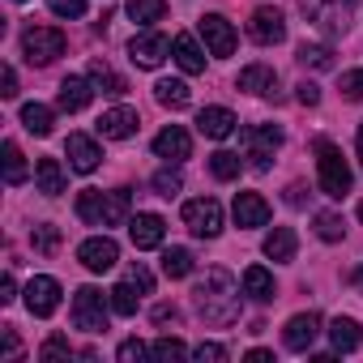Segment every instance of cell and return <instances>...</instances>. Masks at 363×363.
I'll return each instance as SVG.
<instances>
[{
    "label": "cell",
    "instance_id": "cell-42",
    "mask_svg": "<svg viewBox=\"0 0 363 363\" xmlns=\"http://www.w3.org/2000/svg\"><path fill=\"white\" fill-rule=\"evenodd\" d=\"M342 94H346L350 103H359V99H363V69H350V73H342Z\"/></svg>",
    "mask_w": 363,
    "mask_h": 363
},
{
    "label": "cell",
    "instance_id": "cell-25",
    "mask_svg": "<svg viewBox=\"0 0 363 363\" xmlns=\"http://www.w3.org/2000/svg\"><path fill=\"white\" fill-rule=\"evenodd\" d=\"M35 179H39V193L43 197H60L65 193V167L56 158H39L35 162Z\"/></svg>",
    "mask_w": 363,
    "mask_h": 363
},
{
    "label": "cell",
    "instance_id": "cell-38",
    "mask_svg": "<svg viewBox=\"0 0 363 363\" xmlns=\"http://www.w3.org/2000/svg\"><path fill=\"white\" fill-rule=\"evenodd\" d=\"M316 235H320L325 244H337V240L346 235V223H342L337 214H316Z\"/></svg>",
    "mask_w": 363,
    "mask_h": 363
},
{
    "label": "cell",
    "instance_id": "cell-5",
    "mask_svg": "<svg viewBox=\"0 0 363 363\" xmlns=\"http://www.w3.org/2000/svg\"><path fill=\"white\" fill-rule=\"evenodd\" d=\"M184 227H189L197 240H218V235H223V206H218L214 197L184 201Z\"/></svg>",
    "mask_w": 363,
    "mask_h": 363
},
{
    "label": "cell",
    "instance_id": "cell-23",
    "mask_svg": "<svg viewBox=\"0 0 363 363\" xmlns=\"http://www.w3.org/2000/svg\"><path fill=\"white\" fill-rule=\"evenodd\" d=\"M329 342H333V350H337V354H350V350H359L363 329H359L350 316H333V320H329Z\"/></svg>",
    "mask_w": 363,
    "mask_h": 363
},
{
    "label": "cell",
    "instance_id": "cell-46",
    "mask_svg": "<svg viewBox=\"0 0 363 363\" xmlns=\"http://www.w3.org/2000/svg\"><path fill=\"white\" fill-rule=\"evenodd\" d=\"M0 94H5V99H18V73L5 65V69H0Z\"/></svg>",
    "mask_w": 363,
    "mask_h": 363
},
{
    "label": "cell",
    "instance_id": "cell-41",
    "mask_svg": "<svg viewBox=\"0 0 363 363\" xmlns=\"http://www.w3.org/2000/svg\"><path fill=\"white\" fill-rule=\"evenodd\" d=\"M124 282H133L141 295H150V291H154V274H150L145 265H128V269H124Z\"/></svg>",
    "mask_w": 363,
    "mask_h": 363
},
{
    "label": "cell",
    "instance_id": "cell-12",
    "mask_svg": "<svg viewBox=\"0 0 363 363\" xmlns=\"http://www.w3.org/2000/svg\"><path fill=\"white\" fill-rule=\"evenodd\" d=\"M316 333H320V316H316V312H299V316H291V320H286L282 342H286V350L308 354V350H312V342H316Z\"/></svg>",
    "mask_w": 363,
    "mask_h": 363
},
{
    "label": "cell",
    "instance_id": "cell-30",
    "mask_svg": "<svg viewBox=\"0 0 363 363\" xmlns=\"http://www.w3.org/2000/svg\"><path fill=\"white\" fill-rule=\"evenodd\" d=\"M52 107H43V103H26L22 107V124H26V133H35V137H48L52 133Z\"/></svg>",
    "mask_w": 363,
    "mask_h": 363
},
{
    "label": "cell",
    "instance_id": "cell-54",
    "mask_svg": "<svg viewBox=\"0 0 363 363\" xmlns=\"http://www.w3.org/2000/svg\"><path fill=\"white\" fill-rule=\"evenodd\" d=\"M354 145H359V162H363V124H359V137H354Z\"/></svg>",
    "mask_w": 363,
    "mask_h": 363
},
{
    "label": "cell",
    "instance_id": "cell-34",
    "mask_svg": "<svg viewBox=\"0 0 363 363\" xmlns=\"http://www.w3.org/2000/svg\"><path fill=\"white\" fill-rule=\"evenodd\" d=\"M5 184H9V189L26 184V158H22V150H18L13 141H5Z\"/></svg>",
    "mask_w": 363,
    "mask_h": 363
},
{
    "label": "cell",
    "instance_id": "cell-55",
    "mask_svg": "<svg viewBox=\"0 0 363 363\" xmlns=\"http://www.w3.org/2000/svg\"><path fill=\"white\" fill-rule=\"evenodd\" d=\"M359 223H363V201H359Z\"/></svg>",
    "mask_w": 363,
    "mask_h": 363
},
{
    "label": "cell",
    "instance_id": "cell-20",
    "mask_svg": "<svg viewBox=\"0 0 363 363\" xmlns=\"http://www.w3.org/2000/svg\"><path fill=\"white\" fill-rule=\"evenodd\" d=\"M90 99H94V82H86V77H65L60 82V111H86L90 107Z\"/></svg>",
    "mask_w": 363,
    "mask_h": 363
},
{
    "label": "cell",
    "instance_id": "cell-47",
    "mask_svg": "<svg viewBox=\"0 0 363 363\" xmlns=\"http://www.w3.org/2000/svg\"><path fill=\"white\" fill-rule=\"evenodd\" d=\"M299 103L303 107H316L320 103V86L316 82H299Z\"/></svg>",
    "mask_w": 363,
    "mask_h": 363
},
{
    "label": "cell",
    "instance_id": "cell-17",
    "mask_svg": "<svg viewBox=\"0 0 363 363\" xmlns=\"http://www.w3.org/2000/svg\"><path fill=\"white\" fill-rule=\"evenodd\" d=\"M162 235H167V223L158 218V214H137V218H128V240H133V248H162Z\"/></svg>",
    "mask_w": 363,
    "mask_h": 363
},
{
    "label": "cell",
    "instance_id": "cell-28",
    "mask_svg": "<svg viewBox=\"0 0 363 363\" xmlns=\"http://www.w3.org/2000/svg\"><path fill=\"white\" fill-rule=\"evenodd\" d=\"M295 248H299V240H295L291 227H274L265 235V257L269 261H295Z\"/></svg>",
    "mask_w": 363,
    "mask_h": 363
},
{
    "label": "cell",
    "instance_id": "cell-50",
    "mask_svg": "<svg viewBox=\"0 0 363 363\" xmlns=\"http://www.w3.org/2000/svg\"><path fill=\"white\" fill-rule=\"evenodd\" d=\"M303 201H308V189H303V184H291V189H286V206H295V210H299Z\"/></svg>",
    "mask_w": 363,
    "mask_h": 363
},
{
    "label": "cell",
    "instance_id": "cell-44",
    "mask_svg": "<svg viewBox=\"0 0 363 363\" xmlns=\"http://www.w3.org/2000/svg\"><path fill=\"white\" fill-rule=\"evenodd\" d=\"M116 359H120V363H137V359H145V342H137V337H128V342H120V350H116Z\"/></svg>",
    "mask_w": 363,
    "mask_h": 363
},
{
    "label": "cell",
    "instance_id": "cell-26",
    "mask_svg": "<svg viewBox=\"0 0 363 363\" xmlns=\"http://www.w3.org/2000/svg\"><path fill=\"white\" fill-rule=\"evenodd\" d=\"M244 295L257 299V303H269L274 299V274L265 265H248L244 269Z\"/></svg>",
    "mask_w": 363,
    "mask_h": 363
},
{
    "label": "cell",
    "instance_id": "cell-35",
    "mask_svg": "<svg viewBox=\"0 0 363 363\" xmlns=\"http://www.w3.org/2000/svg\"><path fill=\"white\" fill-rule=\"evenodd\" d=\"M210 175H214V179H235V175H240V154L214 150V154H210Z\"/></svg>",
    "mask_w": 363,
    "mask_h": 363
},
{
    "label": "cell",
    "instance_id": "cell-6",
    "mask_svg": "<svg viewBox=\"0 0 363 363\" xmlns=\"http://www.w3.org/2000/svg\"><path fill=\"white\" fill-rule=\"evenodd\" d=\"M22 52L30 65H52L56 56H65V35L56 26H30L22 35Z\"/></svg>",
    "mask_w": 363,
    "mask_h": 363
},
{
    "label": "cell",
    "instance_id": "cell-21",
    "mask_svg": "<svg viewBox=\"0 0 363 363\" xmlns=\"http://www.w3.org/2000/svg\"><path fill=\"white\" fill-rule=\"evenodd\" d=\"M244 94H257V99H265V94H274L278 90V73L269 69V65H248L244 73H240V82H235Z\"/></svg>",
    "mask_w": 363,
    "mask_h": 363
},
{
    "label": "cell",
    "instance_id": "cell-4",
    "mask_svg": "<svg viewBox=\"0 0 363 363\" xmlns=\"http://www.w3.org/2000/svg\"><path fill=\"white\" fill-rule=\"evenodd\" d=\"M73 325L86 333H107L111 325V295H103L99 286H82L73 295Z\"/></svg>",
    "mask_w": 363,
    "mask_h": 363
},
{
    "label": "cell",
    "instance_id": "cell-8",
    "mask_svg": "<svg viewBox=\"0 0 363 363\" xmlns=\"http://www.w3.org/2000/svg\"><path fill=\"white\" fill-rule=\"evenodd\" d=\"M77 261H82L90 274H107V269H116L120 248H116V240H111V235H90V240H82Z\"/></svg>",
    "mask_w": 363,
    "mask_h": 363
},
{
    "label": "cell",
    "instance_id": "cell-49",
    "mask_svg": "<svg viewBox=\"0 0 363 363\" xmlns=\"http://www.w3.org/2000/svg\"><path fill=\"white\" fill-rule=\"evenodd\" d=\"M154 320H158V325H175V320H179V308H175V303H158V308H154Z\"/></svg>",
    "mask_w": 363,
    "mask_h": 363
},
{
    "label": "cell",
    "instance_id": "cell-40",
    "mask_svg": "<svg viewBox=\"0 0 363 363\" xmlns=\"http://www.w3.org/2000/svg\"><path fill=\"white\" fill-rule=\"evenodd\" d=\"M39 359H43V363H56V359H73V346H69L65 337H48V342L39 346Z\"/></svg>",
    "mask_w": 363,
    "mask_h": 363
},
{
    "label": "cell",
    "instance_id": "cell-43",
    "mask_svg": "<svg viewBox=\"0 0 363 363\" xmlns=\"http://www.w3.org/2000/svg\"><path fill=\"white\" fill-rule=\"evenodd\" d=\"M56 18H82L86 13V0H48Z\"/></svg>",
    "mask_w": 363,
    "mask_h": 363
},
{
    "label": "cell",
    "instance_id": "cell-39",
    "mask_svg": "<svg viewBox=\"0 0 363 363\" xmlns=\"http://www.w3.org/2000/svg\"><path fill=\"white\" fill-rule=\"evenodd\" d=\"M30 244H35V252H43V257H52V252L60 248V231H56L52 223H43V227H35V235H30Z\"/></svg>",
    "mask_w": 363,
    "mask_h": 363
},
{
    "label": "cell",
    "instance_id": "cell-22",
    "mask_svg": "<svg viewBox=\"0 0 363 363\" xmlns=\"http://www.w3.org/2000/svg\"><path fill=\"white\" fill-rule=\"evenodd\" d=\"M171 56H175V65L184 73H206V52L197 48L193 35H175L171 39Z\"/></svg>",
    "mask_w": 363,
    "mask_h": 363
},
{
    "label": "cell",
    "instance_id": "cell-32",
    "mask_svg": "<svg viewBox=\"0 0 363 363\" xmlns=\"http://www.w3.org/2000/svg\"><path fill=\"white\" fill-rule=\"evenodd\" d=\"M295 60L303 65V69H333V52L325 48V43H299V52H295Z\"/></svg>",
    "mask_w": 363,
    "mask_h": 363
},
{
    "label": "cell",
    "instance_id": "cell-52",
    "mask_svg": "<svg viewBox=\"0 0 363 363\" xmlns=\"http://www.w3.org/2000/svg\"><path fill=\"white\" fill-rule=\"evenodd\" d=\"M248 359H252V363H269L274 354H269V350H248Z\"/></svg>",
    "mask_w": 363,
    "mask_h": 363
},
{
    "label": "cell",
    "instance_id": "cell-36",
    "mask_svg": "<svg viewBox=\"0 0 363 363\" xmlns=\"http://www.w3.org/2000/svg\"><path fill=\"white\" fill-rule=\"evenodd\" d=\"M150 184H154L158 197H179V189H184V175H179L175 167H162V171L150 179Z\"/></svg>",
    "mask_w": 363,
    "mask_h": 363
},
{
    "label": "cell",
    "instance_id": "cell-11",
    "mask_svg": "<svg viewBox=\"0 0 363 363\" xmlns=\"http://www.w3.org/2000/svg\"><path fill=\"white\" fill-rule=\"evenodd\" d=\"M197 30H201L206 48H210V56H231L235 52V30H231V22L223 13H206L197 22Z\"/></svg>",
    "mask_w": 363,
    "mask_h": 363
},
{
    "label": "cell",
    "instance_id": "cell-24",
    "mask_svg": "<svg viewBox=\"0 0 363 363\" xmlns=\"http://www.w3.org/2000/svg\"><path fill=\"white\" fill-rule=\"evenodd\" d=\"M154 99H158L162 107H171V111H184V107L193 103V90H189V82H179V77H162V82L154 86Z\"/></svg>",
    "mask_w": 363,
    "mask_h": 363
},
{
    "label": "cell",
    "instance_id": "cell-15",
    "mask_svg": "<svg viewBox=\"0 0 363 363\" xmlns=\"http://www.w3.org/2000/svg\"><path fill=\"white\" fill-rule=\"evenodd\" d=\"M154 154H158V158H167V162H184V158L193 154V137H189V128L167 124V128L154 137Z\"/></svg>",
    "mask_w": 363,
    "mask_h": 363
},
{
    "label": "cell",
    "instance_id": "cell-19",
    "mask_svg": "<svg viewBox=\"0 0 363 363\" xmlns=\"http://www.w3.org/2000/svg\"><path fill=\"white\" fill-rule=\"evenodd\" d=\"M235 111H227V107H206L201 116H197V128H201V137H210V141H227L231 133H235Z\"/></svg>",
    "mask_w": 363,
    "mask_h": 363
},
{
    "label": "cell",
    "instance_id": "cell-51",
    "mask_svg": "<svg viewBox=\"0 0 363 363\" xmlns=\"http://www.w3.org/2000/svg\"><path fill=\"white\" fill-rule=\"evenodd\" d=\"M0 346H5V354H9V359H18V333H13V329L0 333Z\"/></svg>",
    "mask_w": 363,
    "mask_h": 363
},
{
    "label": "cell",
    "instance_id": "cell-33",
    "mask_svg": "<svg viewBox=\"0 0 363 363\" xmlns=\"http://www.w3.org/2000/svg\"><path fill=\"white\" fill-rule=\"evenodd\" d=\"M107 295H111V312H116V316H137V299H141V291H137L133 282H120V286H111Z\"/></svg>",
    "mask_w": 363,
    "mask_h": 363
},
{
    "label": "cell",
    "instance_id": "cell-3",
    "mask_svg": "<svg viewBox=\"0 0 363 363\" xmlns=\"http://www.w3.org/2000/svg\"><path fill=\"white\" fill-rule=\"evenodd\" d=\"M316 175H320V193L333 197V201H342V197L350 193V184H354L350 162H346L342 150H337L333 141H325V137H316Z\"/></svg>",
    "mask_w": 363,
    "mask_h": 363
},
{
    "label": "cell",
    "instance_id": "cell-29",
    "mask_svg": "<svg viewBox=\"0 0 363 363\" xmlns=\"http://www.w3.org/2000/svg\"><path fill=\"white\" fill-rule=\"evenodd\" d=\"M193 269H197V257L189 248H167L162 252V274L167 278H189Z\"/></svg>",
    "mask_w": 363,
    "mask_h": 363
},
{
    "label": "cell",
    "instance_id": "cell-2",
    "mask_svg": "<svg viewBox=\"0 0 363 363\" xmlns=\"http://www.w3.org/2000/svg\"><path fill=\"white\" fill-rule=\"evenodd\" d=\"M128 206H133V193L128 189H111V193L82 189L77 193V218L90 223V227H120L128 218Z\"/></svg>",
    "mask_w": 363,
    "mask_h": 363
},
{
    "label": "cell",
    "instance_id": "cell-37",
    "mask_svg": "<svg viewBox=\"0 0 363 363\" xmlns=\"http://www.w3.org/2000/svg\"><path fill=\"white\" fill-rule=\"evenodd\" d=\"M150 354L162 359V363H175V359H184V354H189V346L179 342V337H158V342L150 346Z\"/></svg>",
    "mask_w": 363,
    "mask_h": 363
},
{
    "label": "cell",
    "instance_id": "cell-9",
    "mask_svg": "<svg viewBox=\"0 0 363 363\" xmlns=\"http://www.w3.org/2000/svg\"><path fill=\"white\" fill-rule=\"evenodd\" d=\"M167 52H171V43H167L158 30H141V35H133V43H128V60H133L137 69H158V65L167 60Z\"/></svg>",
    "mask_w": 363,
    "mask_h": 363
},
{
    "label": "cell",
    "instance_id": "cell-53",
    "mask_svg": "<svg viewBox=\"0 0 363 363\" xmlns=\"http://www.w3.org/2000/svg\"><path fill=\"white\" fill-rule=\"evenodd\" d=\"M354 286H359V295H363V265L354 269Z\"/></svg>",
    "mask_w": 363,
    "mask_h": 363
},
{
    "label": "cell",
    "instance_id": "cell-45",
    "mask_svg": "<svg viewBox=\"0 0 363 363\" xmlns=\"http://www.w3.org/2000/svg\"><path fill=\"white\" fill-rule=\"evenodd\" d=\"M193 359H201V363H223V359H227V346H218V342H201V346L193 350Z\"/></svg>",
    "mask_w": 363,
    "mask_h": 363
},
{
    "label": "cell",
    "instance_id": "cell-7",
    "mask_svg": "<svg viewBox=\"0 0 363 363\" xmlns=\"http://www.w3.org/2000/svg\"><path fill=\"white\" fill-rule=\"evenodd\" d=\"M278 145H282V128L278 124H252V128H244V150H248V158H252L257 171H269Z\"/></svg>",
    "mask_w": 363,
    "mask_h": 363
},
{
    "label": "cell",
    "instance_id": "cell-56",
    "mask_svg": "<svg viewBox=\"0 0 363 363\" xmlns=\"http://www.w3.org/2000/svg\"><path fill=\"white\" fill-rule=\"evenodd\" d=\"M18 5H22V0H18Z\"/></svg>",
    "mask_w": 363,
    "mask_h": 363
},
{
    "label": "cell",
    "instance_id": "cell-14",
    "mask_svg": "<svg viewBox=\"0 0 363 363\" xmlns=\"http://www.w3.org/2000/svg\"><path fill=\"white\" fill-rule=\"evenodd\" d=\"M65 154H69V167H73V171H82V175L99 171V162H103L99 141H94V137H86V133H73V137L65 141Z\"/></svg>",
    "mask_w": 363,
    "mask_h": 363
},
{
    "label": "cell",
    "instance_id": "cell-10",
    "mask_svg": "<svg viewBox=\"0 0 363 363\" xmlns=\"http://www.w3.org/2000/svg\"><path fill=\"white\" fill-rule=\"evenodd\" d=\"M248 35H252V43H261V48H278V43L286 39V18H282L274 5H265V9L252 13Z\"/></svg>",
    "mask_w": 363,
    "mask_h": 363
},
{
    "label": "cell",
    "instance_id": "cell-27",
    "mask_svg": "<svg viewBox=\"0 0 363 363\" xmlns=\"http://www.w3.org/2000/svg\"><path fill=\"white\" fill-rule=\"evenodd\" d=\"M90 82L103 90V94H111V99H120V94H128V82L107 65V60H90Z\"/></svg>",
    "mask_w": 363,
    "mask_h": 363
},
{
    "label": "cell",
    "instance_id": "cell-31",
    "mask_svg": "<svg viewBox=\"0 0 363 363\" xmlns=\"http://www.w3.org/2000/svg\"><path fill=\"white\" fill-rule=\"evenodd\" d=\"M162 13H167V0H128V18L137 26H154L162 22Z\"/></svg>",
    "mask_w": 363,
    "mask_h": 363
},
{
    "label": "cell",
    "instance_id": "cell-48",
    "mask_svg": "<svg viewBox=\"0 0 363 363\" xmlns=\"http://www.w3.org/2000/svg\"><path fill=\"white\" fill-rule=\"evenodd\" d=\"M13 299H18V278L5 274V278H0V303H13Z\"/></svg>",
    "mask_w": 363,
    "mask_h": 363
},
{
    "label": "cell",
    "instance_id": "cell-16",
    "mask_svg": "<svg viewBox=\"0 0 363 363\" xmlns=\"http://www.w3.org/2000/svg\"><path fill=\"white\" fill-rule=\"evenodd\" d=\"M99 137H107V141H128L133 133H137V111L133 107H111V111H103L99 116Z\"/></svg>",
    "mask_w": 363,
    "mask_h": 363
},
{
    "label": "cell",
    "instance_id": "cell-1",
    "mask_svg": "<svg viewBox=\"0 0 363 363\" xmlns=\"http://www.w3.org/2000/svg\"><path fill=\"white\" fill-rule=\"evenodd\" d=\"M193 303H197V316L206 325H235L240 320V286L227 269H206V278H197L193 286Z\"/></svg>",
    "mask_w": 363,
    "mask_h": 363
},
{
    "label": "cell",
    "instance_id": "cell-18",
    "mask_svg": "<svg viewBox=\"0 0 363 363\" xmlns=\"http://www.w3.org/2000/svg\"><path fill=\"white\" fill-rule=\"evenodd\" d=\"M231 214H235L240 227H265V223H269V201H265L261 193H235Z\"/></svg>",
    "mask_w": 363,
    "mask_h": 363
},
{
    "label": "cell",
    "instance_id": "cell-13",
    "mask_svg": "<svg viewBox=\"0 0 363 363\" xmlns=\"http://www.w3.org/2000/svg\"><path fill=\"white\" fill-rule=\"evenodd\" d=\"M26 308H30V316H52V312L60 308V282L48 278V274L30 278V286H26Z\"/></svg>",
    "mask_w": 363,
    "mask_h": 363
}]
</instances>
